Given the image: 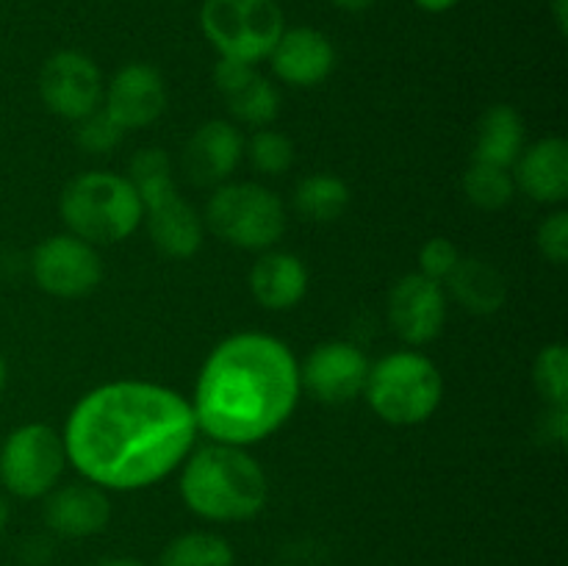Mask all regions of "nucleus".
<instances>
[{
    "mask_svg": "<svg viewBox=\"0 0 568 566\" xmlns=\"http://www.w3.org/2000/svg\"><path fill=\"white\" fill-rule=\"evenodd\" d=\"M447 311L449 297L444 283L430 281L419 272L403 275L388 292V325L408 347H425L433 338L442 336L447 325Z\"/></svg>",
    "mask_w": 568,
    "mask_h": 566,
    "instance_id": "nucleus-12",
    "label": "nucleus"
},
{
    "mask_svg": "<svg viewBox=\"0 0 568 566\" xmlns=\"http://www.w3.org/2000/svg\"><path fill=\"white\" fill-rule=\"evenodd\" d=\"M200 31L220 59L258 64L286 31V14L277 0H203Z\"/></svg>",
    "mask_w": 568,
    "mask_h": 566,
    "instance_id": "nucleus-7",
    "label": "nucleus"
},
{
    "mask_svg": "<svg viewBox=\"0 0 568 566\" xmlns=\"http://www.w3.org/2000/svg\"><path fill=\"white\" fill-rule=\"evenodd\" d=\"M460 250L455 247L449 239L433 236L422 244L419 250V275L430 277L436 283H447V277L453 275L455 266L460 264Z\"/></svg>",
    "mask_w": 568,
    "mask_h": 566,
    "instance_id": "nucleus-30",
    "label": "nucleus"
},
{
    "mask_svg": "<svg viewBox=\"0 0 568 566\" xmlns=\"http://www.w3.org/2000/svg\"><path fill=\"white\" fill-rule=\"evenodd\" d=\"M255 64H244V61H233V59H220L214 64V83L220 89L222 98H227L231 92H236L242 83H247L250 78L255 75Z\"/></svg>",
    "mask_w": 568,
    "mask_h": 566,
    "instance_id": "nucleus-32",
    "label": "nucleus"
},
{
    "mask_svg": "<svg viewBox=\"0 0 568 566\" xmlns=\"http://www.w3.org/2000/svg\"><path fill=\"white\" fill-rule=\"evenodd\" d=\"M0 438H3V436H0Z\"/></svg>",
    "mask_w": 568,
    "mask_h": 566,
    "instance_id": "nucleus-40",
    "label": "nucleus"
},
{
    "mask_svg": "<svg viewBox=\"0 0 568 566\" xmlns=\"http://www.w3.org/2000/svg\"><path fill=\"white\" fill-rule=\"evenodd\" d=\"M94 566H148V564H142V560L136 558H103Z\"/></svg>",
    "mask_w": 568,
    "mask_h": 566,
    "instance_id": "nucleus-37",
    "label": "nucleus"
},
{
    "mask_svg": "<svg viewBox=\"0 0 568 566\" xmlns=\"http://www.w3.org/2000/svg\"><path fill=\"white\" fill-rule=\"evenodd\" d=\"M67 469L64 438L44 422H26L0 438V483L17 499H42Z\"/></svg>",
    "mask_w": 568,
    "mask_h": 566,
    "instance_id": "nucleus-8",
    "label": "nucleus"
},
{
    "mask_svg": "<svg viewBox=\"0 0 568 566\" xmlns=\"http://www.w3.org/2000/svg\"><path fill=\"white\" fill-rule=\"evenodd\" d=\"M244 159V137L233 122L209 120L194 128L183 148V170L197 186L214 189L231 181Z\"/></svg>",
    "mask_w": 568,
    "mask_h": 566,
    "instance_id": "nucleus-15",
    "label": "nucleus"
},
{
    "mask_svg": "<svg viewBox=\"0 0 568 566\" xmlns=\"http://www.w3.org/2000/svg\"><path fill=\"white\" fill-rule=\"evenodd\" d=\"M125 128L120 125V122L114 120V117L109 114V111L100 105V109H94L92 114H87L83 120H78V128H75V142L78 148L87 150V153L92 155H103V153H111V150H116L122 144V139H125Z\"/></svg>",
    "mask_w": 568,
    "mask_h": 566,
    "instance_id": "nucleus-29",
    "label": "nucleus"
},
{
    "mask_svg": "<svg viewBox=\"0 0 568 566\" xmlns=\"http://www.w3.org/2000/svg\"><path fill=\"white\" fill-rule=\"evenodd\" d=\"M464 194L475 209L499 211L514 203L516 183L510 170L483 161H471L469 170L464 172Z\"/></svg>",
    "mask_w": 568,
    "mask_h": 566,
    "instance_id": "nucleus-26",
    "label": "nucleus"
},
{
    "mask_svg": "<svg viewBox=\"0 0 568 566\" xmlns=\"http://www.w3.org/2000/svg\"><path fill=\"white\" fill-rule=\"evenodd\" d=\"M541 438L547 444L566 447L568 438V405H547L541 414Z\"/></svg>",
    "mask_w": 568,
    "mask_h": 566,
    "instance_id": "nucleus-33",
    "label": "nucleus"
},
{
    "mask_svg": "<svg viewBox=\"0 0 568 566\" xmlns=\"http://www.w3.org/2000/svg\"><path fill=\"white\" fill-rule=\"evenodd\" d=\"M292 203L303 220L336 222L349 205V186L331 172H314L294 186Z\"/></svg>",
    "mask_w": 568,
    "mask_h": 566,
    "instance_id": "nucleus-22",
    "label": "nucleus"
},
{
    "mask_svg": "<svg viewBox=\"0 0 568 566\" xmlns=\"http://www.w3.org/2000/svg\"><path fill=\"white\" fill-rule=\"evenodd\" d=\"M159 566H236V553L220 533L189 530L166 544Z\"/></svg>",
    "mask_w": 568,
    "mask_h": 566,
    "instance_id": "nucleus-23",
    "label": "nucleus"
},
{
    "mask_svg": "<svg viewBox=\"0 0 568 566\" xmlns=\"http://www.w3.org/2000/svg\"><path fill=\"white\" fill-rule=\"evenodd\" d=\"M178 492L194 516L231 525L255 519L266 508L270 477L247 447L209 442L194 447L181 464Z\"/></svg>",
    "mask_w": 568,
    "mask_h": 566,
    "instance_id": "nucleus-3",
    "label": "nucleus"
},
{
    "mask_svg": "<svg viewBox=\"0 0 568 566\" xmlns=\"http://www.w3.org/2000/svg\"><path fill=\"white\" fill-rule=\"evenodd\" d=\"M144 222H148V233L153 239L155 250L164 253L166 259H192L203 247V216L178 192L148 205L144 209Z\"/></svg>",
    "mask_w": 568,
    "mask_h": 566,
    "instance_id": "nucleus-19",
    "label": "nucleus"
},
{
    "mask_svg": "<svg viewBox=\"0 0 568 566\" xmlns=\"http://www.w3.org/2000/svg\"><path fill=\"white\" fill-rule=\"evenodd\" d=\"M369 358L353 342H322L300 364V388L325 405L353 403L364 394Z\"/></svg>",
    "mask_w": 568,
    "mask_h": 566,
    "instance_id": "nucleus-11",
    "label": "nucleus"
},
{
    "mask_svg": "<svg viewBox=\"0 0 568 566\" xmlns=\"http://www.w3.org/2000/svg\"><path fill=\"white\" fill-rule=\"evenodd\" d=\"M31 275L50 297L75 300L98 289L103 281V261L94 244L72 233H55L33 247Z\"/></svg>",
    "mask_w": 568,
    "mask_h": 566,
    "instance_id": "nucleus-9",
    "label": "nucleus"
},
{
    "mask_svg": "<svg viewBox=\"0 0 568 566\" xmlns=\"http://www.w3.org/2000/svg\"><path fill=\"white\" fill-rule=\"evenodd\" d=\"M111 522L109 492L89 481L64 483L44 494V525L64 538L98 536Z\"/></svg>",
    "mask_w": 568,
    "mask_h": 566,
    "instance_id": "nucleus-16",
    "label": "nucleus"
},
{
    "mask_svg": "<svg viewBox=\"0 0 568 566\" xmlns=\"http://www.w3.org/2000/svg\"><path fill=\"white\" fill-rule=\"evenodd\" d=\"M532 383L547 405H568V350L566 344L552 342L536 355Z\"/></svg>",
    "mask_w": 568,
    "mask_h": 566,
    "instance_id": "nucleus-28",
    "label": "nucleus"
},
{
    "mask_svg": "<svg viewBox=\"0 0 568 566\" xmlns=\"http://www.w3.org/2000/svg\"><path fill=\"white\" fill-rule=\"evenodd\" d=\"M538 253L555 266H564L568 261V211L558 209L538 225L536 233Z\"/></svg>",
    "mask_w": 568,
    "mask_h": 566,
    "instance_id": "nucleus-31",
    "label": "nucleus"
},
{
    "mask_svg": "<svg viewBox=\"0 0 568 566\" xmlns=\"http://www.w3.org/2000/svg\"><path fill=\"white\" fill-rule=\"evenodd\" d=\"M59 214L72 236L100 247L131 239L144 222V203L125 175L92 170L67 183L59 198Z\"/></svg>",
    "mask_w": 568,
    "mask_h": 566,
    "instance_id": "nucleus-4",
    "label": "nucleus"
},
{
    "mask_svg": "<svg viewBox=\"0 0 568 566\" xmlns=\"http://www.w3.org/2000/svg\"><path fill=\"white\" fill-rule=\"evenodd\" d=\"M9 516H11L9 503H6V497H0V533H3L6 525H9Z\"/></svg>",
    "mask_w": 568,
    "mask_h": 566,
    "instance_id": "nucleus-39",
    "label": "nucleus"
},
{
    "mask_svg": "<svg viewBox=\"0 0 568 566\" xmlns=\"http://www.w3.org/2000/svg\"><path fill=\"white\" fill-rule=\"evenodd\" d=\"M244 155L250 166L261 175H283L294 166V144L286 133L272 131V128H258L250 139H244Z\"/></svg>",
    "mask_w": 568,
    "mask_h": 566,
    "instance_id": "nucleus-27",
    "label": "nucleus"
},
{
    "mask_svg": "<svg viewBox=\"0 0 568 566\" xmlns=\"http://www.w3.org/2000/svg\"><path fill=\"white\" fill-rule=\"evenodd\" d=\"M444 289H447V297L458 300L460 309L475 316L497 314L508 300L505 275L491 261L483 259H460Z\"/></svg>",
    "mask_w": 568,
    "mask_h": 566,
    "instance_id": "nucleus-20",
    "label": "nucleus"
},
{
    "mask_svg": "<svg viewBox=\"0 0 568 566\" xmlns=\"http://www.w3.org/2000/svg\"><path fill=\"white\" fill-rule=\"evenodd\" d=\"M272 75L286 87L311 89L325 81L336 67V48L331 37L314 26H294L281 33L272 53L266 55Z\"/></svg>",
    "mask_w": 568,
    "mask_h": 566,
    "instance_id": "nucleus-14",
    "label": "nucleus"
},
{
    "mask_svg": "<svg viewBox=\"0 0 568 566\" xmlns=\"http://www.w3.org/2000/svg\"><path fill=\"white\" fill-rule=\"evenodd\" d=\"M410 3L419 11H425V14H447V11H453L460 0H410Z\"/></svg>",
    "mask_w": 568,
    "mask_h": 566,
    "instance_id": "nucleus-34",
    "label": "nucleus"
},
{
    "mask_svg": "<svg viewBox=\"0 0 568 566\" xmlns=\"http://www.w3.org/2000/svg\"><path fill=\"white\" fill-rule=\"evenodd\" d=\"M549 11H552L555 28H558L560 37L568 33V0H549Z\"/></svg>",
    "mask_w": 568,
    "mask_h": 566,
    "instance_id": "nucleus-35",
    "label": "nucleus"
},
{
    "mask_svg": "<svg viewBox=\"0 0 568 566\" xmlns=\"http://www.w3.org/2000/svg\"><path fill=\"white\" fill-rule=\"evenodd\" d=\"M6 386H9V364H6L3 353H0V394L6 392Z\"/></svg>",
    "mask_w": 568,
    "mask_h": 566,
    "instance_id": "nucleus-38",
    "label": "nucleus"
},
{
    "mask_svg": "<svg viewBox=\"0 0 568 566\" xmlns=\"http://www.w3.org/2000/svg\"><path fill=\"white\" fill-rule=\"evenodd\" d=\"M364 397L386 425H425L444 400L442 370L419 350H394L369 366Z\"/></svg>",
    "mask_w": 568,
    "mask_h": 566,
    "instance_id": "nucleus-5",
    "label": "nucleus"
},
{
    "mask_svg": "<svg viewBox=\"0 0 568 566\" xmlns=\"http://www.w3.org/2000/svg\"><path fill=\"white\" fill-rule=\"evenodd\" d=\"M521 150H525V120L519 111L508 103L491 105L477 122L471 161L510 170Z\"/></svg>",
    "mask_w": 568,
    "mask_h": 566,
    "instance_id": "nucleus-21",
    "label": "nucleus"
},
{
    "mask_svg": "<svg viewBox=\"0 0 568 566\" xmlns=\"http://www.w3.org/2000/svg\"><path fill=\"white\" fill-rule=\"evenodd\" d=\"M125 178L133 183L139 198H142L144 209L178 192L175 175H172V161L161 148L139 150L131 159V170H128Z\"/></svg>",
    "mask_w": 568,
    "mask_h": 566,
    "instance_id": "nucleus-25",
    "label": "nucleus"
},
{
    "mask_svg": "<svg viewBox=\"0 0 568 566\" xmlns=\"http://www.w3.org/2000/svg\"><path fill=\"white\" fill-rule=\"evenodd\" d=\"M164 75L153 64L131 61L120 67L103 89V109L125 131H139L159 120L166 111Z\"/></svg>",
    "mask_w": 568,
    "mask_h": 566,
    "instance_id": "nucleus-13",
    "label": "nucleus"
},
{
    "mask_svg": "<svg viewBox=\"0 0 568 566\" xmlns=\"http://www.w3.org/2000/svg\"><path fill=\"white\" fill-rule=\"evenodd\" d=\"M203 225L231 247L264 253L286 233V205L264 183L225 181L211 192Z\"/></svg>",
    "mask_w": 568,
    "mask_h": 566,
    "instance_id": "nucleus-6",
    "label": "nucleus"
},
{
    "mask_svg": "<svg viewBox=\"0 0 568 566\" xmlns=\"http://www.w3.org/2000/svg\"><path fill=\"white\" fill-rule=\"evenodd\" d=\"M39 98L61 120L78 122L103 103V72L81 50H55L39 70Z\"/></svg>",
    "mask_w": 568,
    "mask_h": 566,
    "instance_id": "nucleus-10",
    "label": "nucleus"
},
{
    "mask_svg": "<svg viewBox=\"0 0 568 566\" xmlns=\"http://www.w3.org/2000/svg\"><path fill=\"white\" fill-rule=\"evenodd\" d=\"M189 397L161 383L111 381L72 405L64 422L67 464L105 492H142L181 469L197 447Z\"/></svg>",
    "mask_w": 568,
    "mask_h": 566,
    "instance_id": "nucleus-1",
    "label": "nucleus"
},
{
    "mask_svg": "<svg viewBox=\"0 0 568 566\" xmlns=\"http://www.w3.org/2000/svg\"><path fill=\"white\" fill-rule=\"evenodd\" d=\"M250 294L266 311H292L308 294V266L288 250H264L250 266Z\"/></svg>",
    "mask_w": 568,
    "mask_h": 566,
    "instance_id": "nucleus-18",
    "label": "nucleus"
},
{
    "mask_svg": "<svg viewBox=\"0 0 568 566\" xmlns=\"http://www.w3.org/2000/svg\"><path fill=\"white\" fill-rule=\"evenodd\" d=\"M338 11H347V14H364L369 11L377 0H331Z\"/></svg>",
    "mask_w": 568,
    "mask_h": 566,
    "instance_id": "nucleus-36",
    "label": "nucleus"
},
{
    "mask_svg": "<svg viewBox=\"0 0 568 566\" xmlns=\"http://www.w3.org/2000/svg\"><path fill=\"white\" fill-rule=\"evenodd\" d=\"M516 192L527 194L532 203L560 205L568 198V142L564 137L538 139L521 150L510 166Z\"/></svg>",
    "mask_w": 568,
    "mask_h": 566,
    "instance_id": "nucleus-17",
    "label": "nucleus"
},
{
    "mask_svg": "<svg viewBox=\"0 0 568 566\" xmlns=\"http://www.w3.org/2000/svg\"><path fill=\"white\" fill-rule=\"evenodd\" d=\"M227 111L233 114V120L242 122L250 128H270L272 122L281 114V92H277L275 83L266 75L255 72L247 83L231 92L225 98Z\"/></svg>",
    "mask_w": 568,
    "mask_h": 566,
    "instance_id": "nucleus-24",
    "label": "nucleus"
},
{
    "mask_svg": "<svg viewBox=\"0 0 568 566\" xmlns=\"http://www.w3.org/2000/svg\"><path fill=\"white\" fill-rule=\"evenodd\" d=\"M300 361L283 338L239 331L200 366L192 411L211 442L253 447L281 431L300 403Z\"/></svg>",
    "mask_w": 568,
    "mask_h": 566,
    "instance_id": "nucleus-2",
    "label": "nucleus"
}]
</instances>
